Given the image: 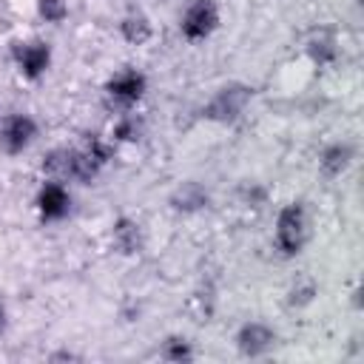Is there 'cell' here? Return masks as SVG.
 Segmentation results:
<instances>
[{
  "instance_id": "6da1fadb",
  "label": "cell",
  "mask_w": 364,
  "mask_h": 364,
  "mask_svg": "<svg viewBox=\"0 0 364 364\" xmlns=\"http://www.w3.org/2000/svg\"><path fill=\"white\" fill-rule=\"evenodd\" d=\"M279 245L284 253H296L304 242V210L299 205H287L282 213H279Z\"/></svg>"
},
{
  "instance_id": "8992f818",
  "label": "cell",
  "mask_w": 364,
  "mask_h": 364,
  "mask_svg": "<svg viewBox=\"0 0 364 364\" xmlns=\"http://www.w3.org/2000/svg\"><path fill=\"white\" fill-rule=\"evenodd\" d=\"M14 57H17L20 68H23L28 77H37V74H43V68L48 65V48H46L43 43L17 46V48H14Z\"/></svg>"
},
{
  "instance_id": "4fadbf2b",
  "label": "cell",
  "mask_w": 364,
  "mask_h": 364,
  "mask_svg": "<svg viewBox=\"0 0 364 364\" xmlns=\"http://www.w3.org/2000/svg\"><path fill=\"white\" fill-rule=\"evenodd\" d=\"M40 14L51 23H60L65 17V0H40Z\"/></svg>"
},
{
  "instance_id": "9c48e42d",
  "label": "cell",
  "mask_w": 364,
  "mask_h": 364,
  "mask_svg": "<svg viewBox=\"0 0 364 364\" xmlns=\"http://www.w3.org/2000/svg\"><path fill=\"white\" fill-rule=\"evenodd\" d=\"M74 156L77 151H54L46 159V171L57 176H74Z\"/></svg>"
},
{
  "instance_id": "8fae6325",
  "label": "cell",
  "mask_w": 364,
  "mask_h": 364,
  "mask_svg": "<svg viewBox=\"0 0 364 364\" xmlns=\"http://www.w3.org/2000/svg\"><path fill=\"white\" fill-rule=\"evenodd\" d=\"M122 34H125L131 43H142V40H148L151 28H148L145 17H128V20L122 23Z\"/></svg>"
},
{
  "instance_id": "3957f363",
  "label": "cell",
  "mask_w": 364,
  "mask_h": 364,
  "mask_svg": "<svg viewBox=\"0 0 364 364\" xmlns=\"http://www.w3.org/2000/svg\"><path fill=\"white\" fill-rule=\"evenodd\" d=\"M247 97H250V91H247V88H242V85L222 88V91H219V97L208 105V117H210V119H233V117L245 108Z\"/></svg>"
},
{
  "instance_id": "7a4b0ae2",
  "label": "cell",
  "mask_w": 364,
  "mask_h": 364,
  "mask_svg": "<svg viewBox=\"0 0 364 364\" xmlns=\"http://www.w3.org/2000/svg\"><path fill=\"white\" fill-rule=\"evenodd\" d=\"M216 20H219V17H216V6H213L210 0H196V3L188 9L185 20H182V31H185L188 40H199V37H205V34L213 31Z\"/></svg>"
},
{
  "instance_id": "5b68a950",
  "label": "cell",
  "mask_w": 364,
  "mask_h": 364,
  "mask_svg": "<svg viewBox=\"0 0 364 364\" xmlns=\"http://www.w3.org/2000/svg\"><path fill=\"white\" fill-rule=\"evenodd\" d=\"M142 88H145V77L136 71H122L108 82V94L122 102H134L142 94Z\"/></svg>"
},
{
  "instance_id": "5bb4252c",
  "label": "cell",
  "mask_w": 364,
  "mask_h": 364,
  "mask_svg": "<svg viewBox=\"0 0 364 364\" xmlns=\"http://www.w3.org/2000/svg\"><path fill=\"white\" fill-rule=\"evenodd\" d=\"M179 202H185L179 208H199L205 205V193L199 191V185H185V191L179 193Z\"/></svg>"
},
{
  "instance_id": "52a82bcc",
  "label": "cell",
  "mask_w": 364,
  "mask_h": 364,
  "mask_svg": "<svg viewBox=\"0 0 364 364\" xmlns=\"http://www.w3.org/2000/svg\"><path fill=\"white\" fill-rule=\"evenodd\" d=\"M273 344V333L264 324H247L239 333V347L245 355H259Z\"/></svg>"
},
{
  "instance_id": "7c38bea8",
  "label": "cell",
  "mask_w": 364,
  "mask_h": 364,
  "mask_svg": "<svg viewBox=\"0 0 364 364\" xmlns=\"http://www.w3.org/2000/svg\"><path fill=\"white\" fill-rule=\"evenodd\" d=\"M347 156H350V151L347 148H341V145H336V148H330L327 154H324V171L327 173H338L344 165H347Z\"/></svg>"
},
{
  "instance_id": "9a60e30c",
  "label": "cell",
  "mask_w": 364,
  "mask_h": 364,
  "mask_svg": "<svg viewBox=\"0 0 364 364\" xmlns=\"http://www.w3.org/2000/svg\"><path fill=\"white\" fill-rule=\"evenodd\" d=\"M165 355H168V358H173V361H182V358H188V355H191V350H188V344H185V341L171 338V341H168V347H165Z\"/></svg>"
},
{
  "instance_id": "ba28073f",
  "label": "cell",
  "mask_w": 364,
  "mask_h": 364,
  "mask_svg": "<svg viewBox=\"0 0 364 364\" xmlns=\"http://www.w3.org/2000/svg\"><path fill=\"white\" fill-rule=\"evenodd\" d=\"M40 210H43L46 219H60L68 210V193L54 182L46 185L43 193H40Z\"/></svg>"
},
{
  "instance_id": "2e32d148",
  "label": "cell",
  "mask_w": 364,
  "mask_h": 364,
  "mask_svg": "<svg viewBox=\"0 0 364 364\" xmlns=\"http://www.w3.org/2000/svg\"><path fill=\"white\" fill-rule=\"evenodd\" d=\"M3 324H6V313H3V307H0V330H3Z\"/></svg>"
},
{
  "instance_id": "277c9868",
  "label": "cell",
  "mask_w": 364,
  "mask_h": 364,
  "mask_svg": "<svg viewBox=\"0 0 364 364\" xmlns=\"http://www.w3.org/2000/svg\"><path fill=\"white\" fill-rule=\"evenodd\" d=\"M31 136H34V122H31L28 117L17 114V117H11V119L6 122L0 139H3V148H6V151L17 154V151H23V148L31 142Z\"/></svg>"
},
{
  "instance_id": "30bf717a",
  "label": "cell",
  "mask_w": 364,
  "mask_h": 364,
  "mask_svg": "<svg viewBox=\"0 0 364 364\" xmlns=\"http://www.w3.org/2000/svg\"><path fill=\"white\" fill-rule=\"evenodd\" d=\"M114 236H117V245H119L125 253L136 250V245H139V230H136V225H131L128 219H122V222L114 228Z\"/></svg>"
}]
</instances>
